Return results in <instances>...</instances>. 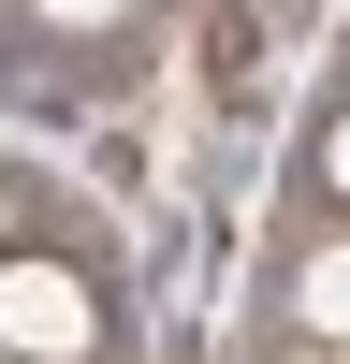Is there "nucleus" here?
Listing matches in <instances>:
<instances>
[{"label":"nucleus","instance_id":"1","mask_svg":"<svg viewBox=\"0 0 350 364\" xmlns=\"http://www.w3.org/2000/svg\"><path fill=\"white\" fill-rule=\"evenodd\" d=\"M0 350L15 364H102V291H88V262H58V248L0 262Z\"/></svg>","mask_w":350,"mask_h":364},{"label":"nucleus","instance_id":"2","mask_svg":"<svg viewBox=\"0 0 350 364\" xmlns=\"http://www.w3.org/2000/svg\"><path fill=\"white\" fill-rule=\"evenodd\" d=\"M336 291H350V262H336V233H321V248H307V306H292V321H307V336H336V321H350Z\"/></svg>","mask_w":350,"mask_h":364},{"label":"nucleus","instance_id":"3","mask_svg":"<svg viewBox=\"0 0 350 364\" xmlns=\"http://www.w3.org/2000/svg\"><path fill=\"white\" fill-rule=\"evenodd\" d=\"M29 15H44V29H132L146 0H29Z\"/></svg>","mask_w":350,"mask_h":364},{"label":"nucleus","instance_id":"4","mask_svg":"<svg viewBox=\"0 0 350 364\" xmlns=\"http://www.w3.org/2000/svg\"><path fill=\"white\" fill-rule=\"evenodd\" d=\"M0 364H15V350H0Z\"/></svg>","mask_w":350,"mask_h":364}]
</instances>
